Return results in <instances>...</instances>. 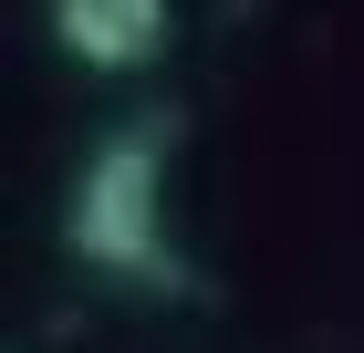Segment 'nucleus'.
<instances>
[{"instance_id":"f257e3e1","label":"nucleus","mask_w":364,"mask_h":353,"mask_svg":"<svg viewBox=\"0 0 364 353\" xmlns=\"http://www.w3.org/2000/svg\"><path fill=\"white\" fill-rule=\"evenodd\" d=\"M167 114L156 125H114L84 156L73 197H63V239L84 249L105 281H136V291H188V260L167 239Z\"/></svg>"},{"instance_id":"f03ea898","label":"nucleus","mask_w":364,"mask_h":353,"mask_svg":"<svg viewBox=\"0 0 364 353\" xmlns=\"http://www.w3.org/2000/svg\"><path fill=\"white\" fill-rule=\"evenodd\" d=\"M167 0H53V42L84 73H146L167 53Z\"/></svg>"}]
</instances>
